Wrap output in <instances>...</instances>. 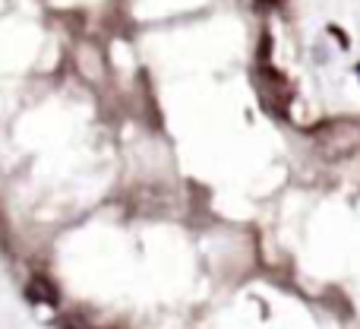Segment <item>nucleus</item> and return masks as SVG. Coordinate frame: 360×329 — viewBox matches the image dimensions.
Masks as SVG:
<instances>
[{
	"mask_svg": "<svg viewBox=\"0 0 360 329\" xmlns=\"http://www.w3.org/2000/svg\"><path fill=\"white\" fill-rule=\"evenodd\" d=\"M29 294H32V298H35V301H54V292H51V288L48 285H29Z\"/></svg>",
	"mask_w": 360,
	"mask_h": 329,
	"instance_id": "f257e3e1",
	"label": "nucleus"
},
{
	"mask_svg": "<svg viewBox=\"0 0 360 329\" xmlns=\"http://www.w3.org/2000/svg\"><path fill=\"white\" fill-rule=\"evenodd\" d=\"M357 73H360V70H357Z\"/></svg>",
	"mask_w": 360,
	"mask_h": 329,
	"instance_id": "f03ea898",
	"label": "nucleus"
}]
</instances>
